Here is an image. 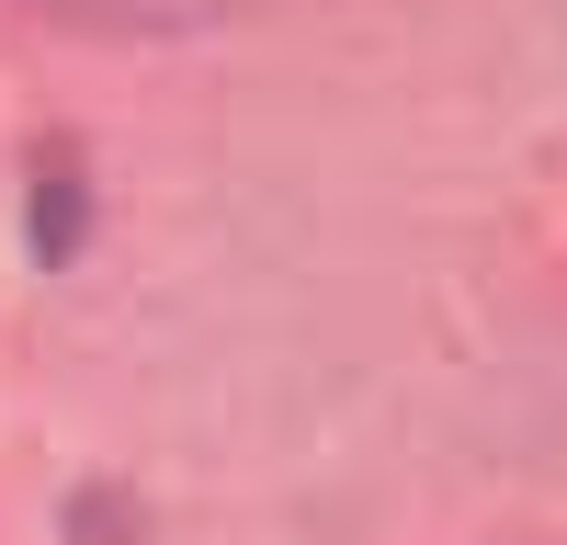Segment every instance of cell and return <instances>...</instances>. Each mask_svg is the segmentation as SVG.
I'll list each match as a JSON object with an SVG mask.
<instances>
[{
    "instance_id": "cell-1",
    "label": "cell",
    "mask_w": 567,
    "mask_h": 545,
    "mask_svg": "<svg viewBox=\"0 0 567 545\" xmlns=\"http://www.w3.org/2000/svg\"><path fill=\"white\" fill-rule=\"evenodd\" d=\"M45 12H69V23H125V34H159V23H216V12H239V0H45Z\"/></svg>"
}]
</instances>
